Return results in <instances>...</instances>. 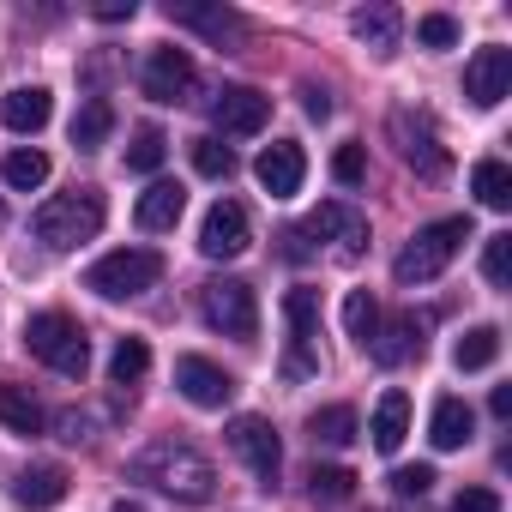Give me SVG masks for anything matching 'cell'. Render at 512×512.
<instances>
[{
	"label": "cell",
	"mask_w": 512,
	"mask_h": 512,
	"mask_svg": "<svg viewBox=\"0 0 512 512\" xmlns=\"http://www.w3.org/2000/svg\"><path fill=\"white\" fill-rule=\"evenodd\" d=\"M127 476L145 482V488H157V494H169V500H187V506H199V500L217 494L211 458L193 452L187 440H151V446H139L127 458Z\"/></svg>",
	"instance_id": "cell-1"
},
{
	"label": "cell",
	"mask_w": 512,
	"mask_h": 512,
	"mask_svg": "<svg viewBox=\"0 0 512 512\" xmlns=\"http://www.w3.org/2000/svg\"><path fill=\"white\" fill-rule=\"evenodd\" d=\"M103 217H109L103 193H97V187H73V193H55V199H43V205H37V217H31V229H37V241H43V247L67 253V247H85V241H97Z\"/></svg>",
	"instance_id": "cell-2"
},
{
	"label": "cell",
	"mask_w": 512,
	"mask_h": 512,
	"mask_svg": "<svg viewBox=\"0 0 512 512\" xmlns=\"http://www.w3.org/2000/svg\"><path fill=\"white\" fill-rule=\"evenodd\" d=\"M470 241V217H440V223H422L410 241H404V253L392 260V278L410 290V284H434L452 260H458V247Z\"/></svg>",
	"instance_id": "cell-3"
},
{
	"label": "cell",
	"mask_w": 512,
	"mask_h": 512,
	"mask_svg": "<svg viewBox=\"0 0 512 512\" xmlns=\"http://www.w3.org/2000/svg\"><path fill=\"white\" fill-rule=\"evenodd\" d=\"M25 350L43 368L67 374V380H85V368H91V338L73 314H31L25 320Z\"/></svg>",
	"instance_id": "cell-4"
},
{
	"label": "cell",
	"mask_w": 512,
	"mask_h": 512,
	"mask_svg": "<svg viewBox=\"0 0 512 512\" xmlns=\"http://www.w3.org/2000/svg\"><path fill=\"white\" fill-rule=\"evenodd\" d=\"M157 278H163V253L157 247H115L85 272V290H97L103 302H127V296H145Z\"/></svg>",
	"instance_id": "cell-5"
},
{
	"label": "cell",
	"mask_w": 512,
	"mask_h": 512,
	"mask_svg": "<svg viewBox=\"0 0 512 512\" xmlns=\"http://www.w3.org/2000/svg\"><path fill=\"white\" fill-rule=\"evenodd\" d=\"M199 314H205V326L223 332V338H241V344L260 338V302H253V290H247L241 278H211V284L199 290Z\"/></svg>",
	"instance_id": "cell-6"
},
{
	"label": "cell",
	"mask_w": 512,
	"mask_h": 512,
	"mask_svg": "<svg viewBox=\"0 0 512 512\" xmlns=\"http://www.w3.org/2000/svg\"><path fill=\"white\" fill-rule=\"evenodd\" d=\"M392 139H398L404 163H410L422 181H440V175L452 169V151L440 145V133H434V121H428L422 109H398V115H392Z\"/></svg>",
	"instance_id": "cell-7"
},
{
	"label": "cell",
	"mask_w": 512,
	"mask_h": 512,
	"mask_svg": "<svg viewBox=\"0 0 512 512\" xmlns=\"http://www.w3.org/2000/svg\"><path fill=\"white\" fill-rule=\"evenodd\" d=\"M284 320H290L284 374H290V380L320 374V356H314V338H320V290H290V296H284Z\"/></svg>",
	"instance_id": "cell-8"
},
{
	"label": "cell",
	"mask_w": 512,
	"mask_h": 512,
	"mask_svg": "<svg viewBox=\"0 0 512 512\" xmlns=\"http://www.w3.org/2000/svg\"><path fill=\"white\" fill-rule=\"evenodd\" d=\"M229 446L235 458L260 476V488H278V470H284V446H278V428L266 416H235L229 422Z\"/></svg>",
	"instance_id": "cell-9"
},
{
	"label": "cell",
	"mask_w": 512,
	"mask_h": 512,
	"mask_svg": "<svg viewBox=\"0 0 512 512\" xmlns=\"http://www.w3.org/2000/svg\"><path fill=\"white\" fill-rule=\"evenodd\" d=\"M253 247V223H247V205L241 199H217L199 223V253L205 260H235V253Z\"/></svg>",
	"instance_id": "cell-10"
},
{
	"label": "cell",
	"mask_w": 512,
	"mask_h": 512,
	"mask_svg": "<svg viewBox=\"0 0 512 512\" xmlns=\"http://www.w3.org/2000/svg\"><path fill=\"white\" fill-rule=\"evenodd\" d=\"M139 85H145V97L151 103H187V91L199 85V67H193V55L187 49H151L145 55V73H139Z\"/></svg>",
	"instance_id": "cell-11"
},
{
	"label": "cell",
	"mask_w": 512,
	"mask_h": 512,
	"mask_svg": "<svg viewBox=\"0 0 512 512\" xmlns=\"http://www.w3.org/2000/svg\"><path fill=\"white\" fill-rule=\"evenodd\" d=\"M506 91H512V49H500V43L476 49L464 67V97L476 109H494V103H506Z\"/></svg>",
	"instance_id": "cell-12"
},
{
	"label": "cell",
	"mask_w": 512,
	"mask_h": 512,
	"mask_svg": "<svg viewBox=\"0 0 512 512\" xmlns=\"http://www.w3.org/2000/svg\"><path fill=\"white\" fill-rule=\"evenodd\" d=\"M211 121H217L223 133L247 139V133H260V127L272 121V97H266V91H253V85H223L217 103H211Z\"/></svg>",
	"instance_id": "cell-13"
},
{
	"label": "cell",
	"mask_w": 512,
	"mask_h": 512,
	"mask_svg": "<svg viewBox=\"0 0 512 512\" xmlns=\"http://www.w3.org/2000/svg\"><path fill=\"white\" fill-rule=\"evenodd\" d=\"M434 326V314H392V320H380V332H374V344H368V356L380 362V368H404L410 356H422V332Z\"/></svg>",
	"instance_id": "cell-14"
},
{
	"label": "cell",
	"mask_w": 512,
	"mask_h": 512,
	"mask_svg": "<svg viewBox=\"0 0 512 512\" xmlns=\"http://www.w3.org/2000/svg\"><path fill=\"white\" fill-rule=\"evenodd\" d=\"M302 235H320V241H338V253L344 260H356V253L368 247V217L356 211V205H344V199H326L308 223H302Z\"/></svg>",
	"instance_id": "cell-15"
},
{
	"label": "cell",
	"mask_w": 512,
	"mask_h": 512,
	"mask_svg": "<svg viewBox=\"0 0 512 512\" xmlns=\"http://www.w3.org/2000/svg\"><path fill=\"white\" fill-rule=\"evenodd\" d=\"M175 386H181V398L199 404V410H223V404L235 398V380H229L217 362H205V356H175Z\"/></svg>",
	"instance_id": "cell-16"
},
{
	"label": "cell",
	"mask_w": 512,
	"mask_h": 512,
	"mask_svg": "<svg viewBox=\"0 0 512 512\" xmlns=\"http://www.w3.org/2000/svg\"><path fill=\"white\" fill-rule=\"evenodd\" d=\"M253 175H260V187H266L272 199H290V193H302L308 157H302V145H296V139H278V145H266V151H260Z\"/></svg>",
	"instance_id": "cell-17"
},
{
	"label": "cell",
	"mask_w": 512,
	"mask_h": 512,
	"mask_svg": "<svg viewBox=\"0 0 512 512\" xmlns=\"http://www.w3.org/2000/svg\"><path fill=\"white\" fill-rule=\"evenodd\" d=\"M181 211H187L181 181H151V187L139 193V205H133V223H139L145 235H163V229H175V223H181Z\"/></svg>",
	"instance_id": "cell-18"
},
{
	"label": "cell",
	"mask_w": 512,
	"mask_h": 512,
	"mask_svg": "<svg viewBox=\"0 0 512 512\" xmlns=\"http://www.w3.org/2000/svg\"><path fill=\"white\" fill-rule=\"evenodd\" d=\"M67 470L61 464H25L19 470V482H13V500L25 506V512H49V506H61L67 500Z\"/></svg>",
	"instance_id": "cell-19"
},
{
	"label": "cell",
	"mask_w": 512,
	"mask_h": 512,
	"mask_svg": "<svg viewBox=\"0 0 512 512\" xmlns=\"http://www.w3.org/2000/svg\"><path fill=\"white\" fill-rule=\"evenodd\" d=\"M49 115H55V103L43 85H19V91L0 97V127H13V133H43Z\"/></svg>",
	"instance_id": "cell-20"
},
{
	"label": "cell",
	"mask_w": 512,
	"mask_h": 512,
	"mask_svg": "<svg viewBox=\"0 0 512 512\" xmlns=\"http://www.w3.org/2000/svg\"><path fill=\"white\" fill-rule=\"evenodd\" d=\"M404 434H410V398L392 386V392H380V404H374L368 440H374V452H398V446H404Z\"/></svg>",
	"instance_id": "cell-21"
},
{
	"label": "cell",
	"mask_w": 512,
	"mask_h": 512,
	"mask_svg": "<svg viewBox=\"0 0 512 512\" xmlns=\"http://www.w3.org/2000/svg\"><path fill=\"white\" fill-rule=\"evenodd\" d=\"M470 428H476V416H470L464 398H440L434 416H428V440H434V452H458V446H470Z\"/></svg>",
	"instance_id": "cell-22"
},
{
	"label": "cell",
	"mask_w": 512,
	"mask_h": 512,
	"mask_svg": "<svg viewBox=\"0 0 512 512\" xmlns=\"http://www.w3.org/2000/svg\"><path fill=\"white\" fill-rule=\"evenodd\" d=\"M350 31H356V43H362V49H374V55H392V49H398V31H404V19H398V7H362V13L350 19Z\"/></svg>",
	"instance_id": "cell-23"
},
{
	"label": "cell",
	"mask_w": 512,
	"mask_h": 512,
	"mask_svg": "<svg viewBox=\"0 0 512 512\" xmlns=\"http://www.w3.org/2000/svg\"><path fill=\"white\" fill-rule=\"evenodd\" d=\"M169 19L187 25V31H205L211 43H223V37L241 31V19H235L229 7H193V0H169Z\"/></svg>",
	"instance_id": "cell-24"
},
{
	"label": "cell",
	"mask_w": 512,
	"mask_h": 512,
	"mask_svg": "<svg viewBox=\"0 0 512 512\" xmlns=\"http://www.w3.org/2000/svg\"><path fill=\"white\" fill-rule=\"evenodd\" d=\"M470 193H476V205L506 211V205H512V169H506L500 157H482V163L470 169Z\"/></svg>",
	"instance_id": "cell-25"
},
{
	"label": "cell",
	"mask_w": 512,
	"mask_h": 512,
	"mask_svg": "<svg viewBox=\"0 0 512 512\" xmlns=\"http://www.w3.org/2000/svg\"><path fill=\"white\" fill-rule=\"evenodd\" d=\"M494 356H500V326H470V332L452 344V368H458V374L494 368Z\"/></svg>",
	"instance_id": "cell-26"
},
{
	"label": "cell",
	"mask_w": 512,
	"mask_h": 512,
	"mask_svg": "<svg viewBox=\"0 0 512 512\" xmlns=\"http://www.w3.org/2000/svg\"><path fill=\"white\" fill-rule=\"evenodd\" d=\"M109 133H115V109H109V97L79 103V115H73V145H79V151H97V145H109Z\"/></svg>",
	"instance_id": "cell-27"
},
{
	"label": "cell",
	"mask_w": 512,
	"mask_h": 512,
	"mask_svg": "<svg viewBox=\"0 0 512 512\" xmlns=\"http://www.w3.org/2000/svg\"><path fill=\"white\" fill-rule=\"evenodd\" d=\"M308 434H314V446H350L362 434V422H356L350 404H326V410L308 416Z\"/></svg>",
	"instance_id": "cell-28"
},
{
	"label": "cell",
	"mask_w": 512,
	"mask_h": 512,
	"mask_svg": "<svg viewBox=\"0 0 512 512\" xmlns=\"http://www.w3.org/2000/svg\"><path fill=\"white\" fill-rule=\"evenodd\" d=\"M0 422L31 440V434H43V404L31 392H19V386H0Z\"/></svg>",
	"instance_id": "cell-29"
},
{
	"label": "cell",
	"mask_w": 512,
	"mask_h": 512,
	"mask_svg": "<svg viewBox=\"0 0 512 512\" xmlns=\"http://www.w3.org/2000/svg\"><path fill=\"white\" fill-rule=\"evenodd\" d=\"M0 175H7V187H19V193H31V187H43L49 181V151H13L7 163H0Z\"/></svg>",
	"instance_id": "cell-30"
},
{
	"label": "cell",
	"mask_w": 512,
	"mask_h": 512,
	"mask_svg": "<svg viewBox=\"0 0 512 512\" xmlns=\"http://www.w3.org/2000/svg\"><path fill=\"white\" fill-rule=\"evenodd\" d=\"M163 157H169L163 127H139V133H133V145H127V169H133V175H157V169H163Z\"/></svg>",
	"instance_id": "cell-31"
},
{
	"label": "cell",
	"mask_w": 512,
	"mask_h": 512,
	"mask_svg": "<svg viewBox=\"0 0 512 512\" xmlns=\"http://www.w3.org/2000/svg\"><path fill=\"white\" fill-rule=\"evenodd\" d=\"M344 326H350V338L368 350L374 332H380V302H374L368 290H350V296H344Z\"/></svg>",
	"instance_id": "cell-32"
},
{
	"label": "cell",
	"mask_w": 512,
	"mask_h": 512,
	"mask_svg": "<svg viewBox=\"0 0 512 512\" xmlns=\"http://www.w3.org/2000/svg\"><path fill=\"white\" fill-rule=\"evenodd\" d=\"M145 368H151V344H145V338H121V344H115V356H109V374H115V386H133V380H145Z\"/></svg>",
	"instance_id": "cell-33"
},
{
	"label": "cell",
	"mask_w": 512,
	"mask_h": 512,
	"mask_svg": "<svg viewBox=\"0 0 512 512\" xmlns=\"http://www.w3.org/2000/svg\"><path fill=\"white\" fill-rule=\"evenodd\" d=\"M308 494L338 506V500L356 494V470H344V464H314V470H308Z\"/></svg>",
	"instance_id": "cell-34"
},
{
	"label": "cell",
	"mask_w": 512,
	"mask_h": 512,
	"mask_svg": "<svg viewBox=\"0 0 512 512\" xmlns=\"http://www.w3.org/2000/svg\"><path fill=\"white\" fill-rule=\"evenodd\" d=\"M187 157H193V169H199L205 181H229V175H235V151L217 145V139H193Z\"/></svg>",
	"instance_id": "cell-35"
},
{
	"label": "cell",
	"mask_w": 512,
	"mask_h": 512,
	"mask_svg": "<svg viewBox=\"0 0 512 512\" xmlns=\"http://www.w3.org/2000/svg\"><path fill=\"white\" fill-rule=\"evenodd\" d=\"M482 278L494 290H506V278H512V235H488V247H482Z\"/></svg>",
	"instance_id": "cell-36"
},
{
	"label": "cell",
	"mask_w": 512,
	"mask_h": 512,
	"mask_svg": "<svg viewBox=\"0 0 512 512\" xmlns=\"http://www.w3.org/2000/svg\"><path fill=\"white\" fill-rule=\"evenodd\" d=\"M416 43H422V49H452V43H458V19H452V13L416 19Z\"/></svg>",
	"instance_id": "cell-37"
},
{
	"label": "cell",
	"mask_w": 512,
	"mask_h": 512,
	"mask_svg": "<svg viewBox=\"0 0 512 512\" xmlns=\"http://www.w3.org/2000/svg\"><path fill=\"white\" fill-rule=\"evenodd\" d=\"M332 175H338V187H362V181H368V151H362V145H338Z\"/></svg>",
	"instance_id": "cell-38"
},
{
	"label": "cell",
	"mask_w": 512,
	"mask_h": 512,
	"mask_svg": "<svg viewBox=\"0 0 512 512\" xmlns=\"http://www.w3.org/2000/svg\"><path fill=\"white\" fill-rule=\"evenodd\" d=\"M392 488H398L404 500H422V494L434 488V464H404V470H392Z\"/></svg>",
	"instance_id": "cell-39"
},
{
	"label": "cell",
	"mask_w": 512,
	"mask_h": 512,
	"mask_svg": "<svg viewBox=\"0 0 512 512\" xmlns=\"http://www.w3.org/2000/svg\"><path fill=\"white\" fill-rule=\"evenodd\" d=\"M452 512H500V494H494V488H464V494L452 500Z\"/></svg>",
	"instance_id": "cell-40"
},
{
	"label": "cell",
	"mask_w": 512,
	"mask_h": 512,
	"mask_svg": "<svg viewBox=\"0 0 512 512\" xmlns=\"http://www.w3.org/2000/svg\"><path fill=\"white\" fill-rule=\"evenodd\" d=\"M302 109H308L314 121H326V115H332V91H326V85H302Z\"/></svg>",
	"instance_id": "cell-41"
},
{
	"label": "cell",
	"mask_w": 512,
	"mask_h": 512,
	"mask_svg": "<svg viewBox=\"0 0 512 512\" xmlns=\"http://www.w3.org/2000/svg\"><path fill=\"white\" fill-rule=\"evenodd\" d=\"M139 7H133V0H103V7H97V19L103 25H115V19H133Z\"/></svg>",
	"instance_id": "cell-42"
},
{
	"label": "cell",
	"mask_w": 512,
	"mask_h": 512,
	"mask_svg": "<svg viewBox=\"0 0 512 512\" xmlns=\"http://www.w3.org/2000/svg\"><path fill=\"white\" fill-rule=\"evenodd\" d=\"M488 410H494V416H512V386H494V398H488Z\"/></svg>",
	"instance_id": "cell-43"
},
{
	"label": "cell",
	"mask_w": 512,
	"mask_h": 512,
	"mask_svg": "<svg viewBox=\"0 0 512 512\" xmlns=\"http://www.w3.org/2000/svg\"><path fill=\"white\" fill-rule=\"evenodd\" d=\"M61 440H85V422H79V416H73V410H67V416H61Z\"/></svg>",
	"instance_id": "cell-44"
},
{
	"label": "cell",
	"mask_w": 512,
	"mask_h": 512,
	"mask_svg": "<svg viewBox=\"0 0 512 512\" xmlns=\"http://www.w3.org/2000/svg\"><path fill=\"white\" fill-rule=\"evenodd\" d=\"M0 223H7V211H0Z\"/></svg>",
	"instance_id": "cell-45"
}]
</instances>
